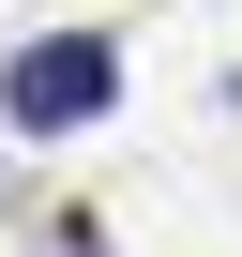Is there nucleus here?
Instances as JSON below:
<instances>
[{"label":"nucleus","instance_id":"f257e3e1","mask_svg":"<svg viewBox=\"0 0 242 257\" xmlns=\"http://www.w3.org/2000/svg\"><path fill=\"white\" fill-rule=\"evenodd\" d=\"M106 91H121V61H106V31H46L16 76H0V121H31V137H61V121H106Z\"/></svg>","mask_w":242,"mask_h":257}]
</instances>
